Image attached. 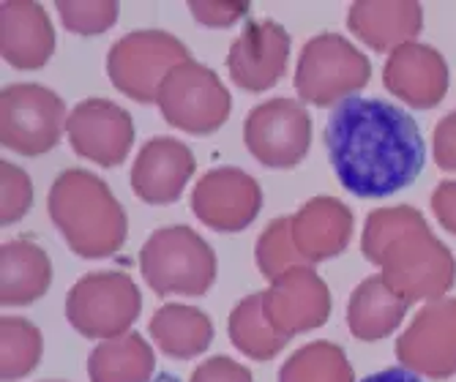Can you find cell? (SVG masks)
<instances>
[{"mask_svg": "<svg viewBox=\"0 0 456 382\" xmlns=\"http://www.w3.org/2000/svg\"><path fill=\"white\" fill-rule=\"evenodd\" d=\"M0 53L22 71L45 66L55 53L50 14L33 0H9L0 6Z\"/></svg>", "mask_w": 456, "mask_h": 382, "instance_id": "cell-19", "label": "cell"}, {"mask_svg": "<svg viewBox=\"0 0 456 382\" xmlns=\"http://www.w3.org/2000/svg\"><path fill=\"white\" fill-rule=\"evenodd\" d=\"M156 104L170 126L197 137L214 134L230 118L232 99L224 82L202 63L186 61L161 82Z\"/></svg>", "mask_w": 456, "mask_h": 382, "instance_id": "cell-8", "label": "cell"}, {"mask_svg": "<svg viewBox=\"0 0 456 382\" xmlns=\"http://www.w3.org/2000/svg\"><path fill=\"white\" fill-rule=\"evenodd\" d=\"M386 88L416 110H432L448 93V63L445 58L427 45H410L391 53L383 69Z\"/></svg>", "mask_w": 456, "mask_h": 382, "instance_id": "cell-16", "label": "cell"}, {"mask_svg": "<svg viewBox=\"0 0 456 382\" xmlns=\"http://www.w3.org/2000/svg\"><path fill=\"white\" fill-rule=\"evenodd\" d=\"M279 382H355L345 350L334 342H312L289 355Z\"/></svg>", "mask_w": 456, "mask_h": 382, "instance_id": "cell-26", "label": "cell"}, {"mask_svg": "<svg viewBox=\"0 0 456 382\" xmlns=\"http://www.w3.org/2000/svg\"><path fill=\"white\" fill-rule=\"evenodd\" d=\"M230 342L235 345V350H240L246 358L252 361H271L276 358L289 338L281 336L271 320L265 317V309H263V292H255L243 298L232 314H230Z\"/></svg>", "mask_w": 456, "mask_h": 382, "instance_id": "cell-25", "label": "cell"}, {"mask_svg": "<svg viewBox=\"0 0 456 382\" xmlns=\"http://www.w3.org/2000/svg\"><path fill=\"white\" fill-rule=\"evenodd\" d=\"M194 175L191 150L173 137H153L137 153L132 167V189L148 205H170L181 199Z\"/></svg>", "mask_w": 456, "mask_h": 382, "instance_id": "cell-17", "label": "cell"}, {"mask_svg": "<svg viewBox=\"0 0 456 382\" xmlns=\"http://www.w3.org/2000/svg\"><path fill=\"white\" fill-rule=\"evenodd\" d=\"M432 210L437 222L456 235V181L440 183L432 194Z\"/></svg>", "mask_w": 456, "mask_h": 382, "instance_id": "cell-34", "label": "cell"}, {"mask_svg": "<svg viewBox=\"0 0 456 382\" xmlns=\"http://www.w3.org/2000/svg\"><path fill=\"white\" fill-rule=\"evenodd\" d=\"M363 257L410 304L440 301L456 281L453 254L437 240L421 210L399 205L371 210L361 238Z\"/></svg>", "mask_w": 456, "mask_h": 382, "instance_id": "cell-2", "label": "cell"}, {"mask_svg": "<svg viewBox=\"0 0 456 382\" xmlns=\"http://www.w3.org/2000/svg\"><path fill=\"white\" fill-rule=\"evenodd\" d=\"M361 382H421V377L416 371L404 369V366H391V369H383L378 374L363 377Z\"/></svg>", "mask_w": 456, "mask_h": 382, "instance_id": "cell-35", "label": "cell"}, {"mask_svg": "<svg viewBox=\"0 0 456 382\" xmlns=\"http://www.w3.org/2000/svg\"><path fill=\"white\" fill-rule=\"evenodd\" d=\"M61 20L71 33L96 36L110 30L118 22L120 6L115 0H61L58 4Z\"/></svg>", "mask_w": 456, "mask_h": 382, "instance_id": "cell-29", "label": "cell"}, {"mask_svg": "<svg viewBox=\"0 0 456 382\" xmlns=\"http://www.w3.org/2000/svg\"><path fill=\"white\" fill-rule=\"evenodd\" d=\"M156 371L153 347L140 333L107 338L88 355L91 382H151Z\"/></svg>", "mask_w": 456, "mask_h": 382, "instance_id": "cell-24", "label": "cell"}, {"mask_svg": "<svg viewBox=\"0 0 456 382\" xmlns=\"http://www.w3.org/2000/svg\"><path fill=\"white\" fill-rule=\"evenodd\" d=\"M325 150L339 183L363 199L407 189L424 173L419 123L380 99H345L325 123Z\"/></svg>", "mask_w": 456, "mask_h": 382, "instance_id": "cell-1", "label": "cell"}, {"mask_svg": "<svg viewBox=\"0 0 456 382\" xmlns=\"http://www.w3.org/2000/svg\"><path fill=\"white\" fill-rule=\"evenodd\" d=\"M371 77L369 58L345 36L320 33L306 41L296 66V91L314 107H337L366 88Z\"/></svg>", "mask_w": 456, "mask_h": 382, "instance_id": "cell-5", "label": "cell"}, {"mask_svg": "<svg viewBox=\"0 0 456 382\" xmlns=\"http://www.w3.org/2000/svg\"><path fill=\"white\" fill-rule=\"evenodd\" d=\"M191 61L189 50L167 30H134L110 47L107 74L115 88L140 104H151L159 96L167 74Z\"/></svg>", "mask_w": 456, "mask_h": 382, "instance_id": "cell-7", "label": "cell"}, {"mask_svg": "<svg viewBox=\"0 0 456 382\" xmlns=\"http://www.w3.org/2000/svg\"><path fill=\"white\" fill-rule=\"evenodd\" d=\"M66 134L82 158L99 167H118L126 161L134 145V123L132 115L107 99L79 102L66 123Z\"/></svg>", "mask_w": 456, "mask_h": 382, "instance_id": "cell-13", "label": "cell"}, {"mask_svg": "<svg viewBox=\"0 0 456 382\" xmlns=\"http://www.w3.org/2000/svg\"><path fill=\"white\" fill-rule=\"evenodd\" d=\"M189 382H255L252 371L243 363H235L232 358L216 355L194 369Z\"/></svg>", "mask_w": 456, "mask_h": 382, "instance_id": "cell-31", "label": "cell"}, {"mask_svg": "<svg viewBox=\"0 0 456 382\" xmlns=\"http://www.w3.org/2000/svg\"><path fill=\"white\" fill-rule=\"evenodd\" d=\"M69 123L63 99L45 85H9L0 93V142L20 156L53 150Z\"/></svg>", "mask_w": 456, "mask_h": 382, "instance_id": "cell-9", "label": "cell"}, {"mask_svg": "<svg viewBox=\"0 0 456 382\" xmlns=\"http://www.w3.org/2000/svg\"><path fill=\"white\" fill-rule=\"evenodd\" d=\"M432 148H435L437 167L448 169V173H456V110L437 123Z\"/></svg>", "mask_w": 456, "mask_h": 382, "instance_id": "cell-33", "label": "cell"}, {"mask_svg": "<svg viewBox=\"0 0 456 382\" xmlns=\"http://www.w3.org/2000/svg\"><path fill=\"white\" fill-rule=\"evenodd\" d=\"M293 224V240L296 248L304 254L309 265L339 257V254L350 246L353 238V210L337 199V197H312L304 202L296 216H289Z\"/></svg>", "mask_w": 456, "mask_h": 382, "instance_id": "cell-18", "label": "cell"}, {"mask_svg": "<svg viewBox=\"0 0 456 382\" xmlns=\"http://www.w3.org/2000/svg\"><path fill=\"white\" fill-rule=\"evenodd\" d=\"M289 58V33L273 20L246 22L243 33L232 41L227 69L238 88L263 93L284 77Z\"/></svg>", "mask_w": 456, "mask_h": 382, "instance_id": "cell-15", "label": "cell"}, {"mask_svg": "<svg viewBox=\"0 0 456 382\" xmlns=\"http://www.w3.org/2000/svg\"><path fill=\"white\" fill-rule=\"evenodd\" d=\"M41 333L33 322L22 317L0 320V379L17 382L28 377L41 361Z\"/></svg>", "mask_w": 456, "mask_h": 382, "instance_id": "cell-27", "label": "cell"}, {"mask_svg": "<svg viewBox=\"0 0 456 382\" xmlns=\"http://www.w3.org/2000/svg\"><path fill=\"white\" fill-rule=\"evenodd\" d=\"M255 257H257V268L265 279H276L289 268H301L309 265L304 260V254L296 248L293 240V224H289V216L276 219L265 227V232L257 238L255 246Z\"/></svg>", "mask_w": 456, "mask_h": 382, "instance_id": "cell-28", "label": "cell"}, {"mask_svg": "<svg viewBox=\"0 0 456 382\" xmlns=\"http://www.w3.org/2000/svg\"><path fill=\"white\" fill-rule=\"evenodd\" d=\"M396 358L404 369L429 379L456 374V298L429 301L399 336Z\"/></svg>", "mask_w": 456, "mask_h": 382, "instance_id": "cell-11", "label": "cell"}, {"mask_svg": "<svg viewBox=\"0 0 456 382\" xmlns=\"http://www.w3.org/2000/svg\"><path fill=\"white\" fill-rule=\"evenodd\" d=\"M263 207L260 183L238 167H216L205 173L191 194L194 216L216 232H240Z\"/></svg>", "mask_w": 456, "mask_h": 382, "instance_id": "cell-12", "label": "cell"}, {"mask_svg": "<svg viewBox=\"0 0 456 382\" xmlns=\"http://www.w3.org/2000/svg\"><path fill=\"white\" fill-rule=\"evenodd\" d=\"M53 284V263L33 240H9L0 248V304L28 306Z\"/></svg>", "mask_w": 456, "mask_h": 382, "instance_id": "cell-21", "label": "cell"}, {"mask_svg": "<svg viewBox=\"0 0 456 382\" xmlns=\"http://www.w3.org/2000/svg\"><path fill=\"white\" fill-rule=\"evenodd\" d=\"M148 330L153 336V342L159 345V350L170 358H178V361L202 355L214 342L211 317L194 306H183V304L161 306L153 314Z\"/></svg>", "mask_w": 456, "mask_h": 382, "instance_id": "cell-23", "label": "cell"}, {"mask_svg": "<svg viewBox=\"0 0 456 382\" xmlns=\"http://www.w3.org/2000/svg\"><path fill=\"white\" fill-rule=\"evenodd\" d=\"M151 382H181L178 377H173V374H159V377H153Z\"/></svg>", "mask_w": 456, "mask_h": 382, "instance_id": "cell-36", "label": "cell"}, {"mask_svg": "<svg viewBox=\"0 0 456 382\" xmlns=\"http://www.w3.org/2000/svg\"><path fill=\"white\" fill-rule=\"evenodd\" d=\"M0 186H4V205H0V224H17L33 205V183L25 169L17 164H0Z\"/></svg>", "mask_w": 456, "mask_h": 382, "instance_id": "cell-30", "label": "cell"}, {"mask_svg": "<svg viewBox=\"0 0 456 382\" xmlns=\"http://www.w3.org/2000/svg\"><path fill=\"white\" fill-rule=\"evenodd\" d=\"M347 28L378 53L410 45L424 28V9L416 0H358L350 6Z\"/></svg>", "mask_w": 456, "mask_h": 382, "instance_id": "cell-20", "label": "cell"}, {"mask_svg": "<svg viewBox=\"0 0 456 382\" xmlns=\"http://www.w3.org/2000/svg\"><path fill=\"white\" fill-rule=\"evenodd\" d=\"M189 9L194 12L197 22L202 25H211V28H227L232 22H238L246 12H248V4H211V0H191Z\"/></svg>", "mask_w": 456, "mask_h": 382, "instance_id": "cell-32", "label": "cell"}, {"mask_svg": "<svg viewBox=\"0 0 456 382\" xmlns=\"http://www.w3.org/2000/svg\"><path fill=\"white\" fill-rule=\"evenodd\" d=\"M50 219L82 260H102L126 243L129 222L110 186L88 169H66L50 189Z\"/></svg>", "mask_w": 456, "mask_h": 382, "instance_id": "cell-3", "label": "cell"}, {"mask_svg": "<svg viewBox=\"0 0 456 382\" xmlns=\"http://www.w3.org/2000/svg\"><path fill=\"white\" fill-rule=\"evenodd\" d=\"M140 271L159 298H197L208 292L216 279V254L191 227H164L145 240Z\"/></svg>", "mask_w": 456, "mask_h": 382, "instance_id": "cell-4", "label": "cell"}, {"mask_svg": "<svg viewBox=\"0 0 456 382\" xmlns=\"http://www.w3.org/2000/svg\"><path fill=\"white\" fill-rule=\"evenodd\" d=\"M243 142L260 164L271 169H293L309 153L312 118L301 102H263L246 115Z\"/></svg>", "mask_w": 456, "mask_h": 382, "instance_id": "cell-10", "label": "cell"}, {"mask_svg": "<svg viewBox=\"0 0 456 382\" xmlns=\"http://www.w3.org/2000/svg\"><path fill=\"white\" fill-rule=\"evenodd\" d=\"M142 312V295L132 276L99 271L82 276L66 295V320L86 338H118L129 333Z\"/></svg>", "mask_w": 456, "mask_h": 382, "instance_id": "cell-6", "label": "cell"}, {"mask_svg": "<svg viewBox=\"0 0 456 382\" xmlns=\"http://www.w3.org/2000/svg\"><path fill=\"white\" fill-rule=\"evenodd\" d=\"M263 309L281 336L293 338L328 322L330 292L325 281L314 273V268H289L281 276H276L271 287L263 292Z\"/></svg>", "mask_w": 456, "mask_h": 382, "instance_id": "cell-14", "label": "cell"}, {"mask_svg": "<svg viewBox=\"0 0 456 382\" xmlns=\"http://www.w3.org/2000/svg\"><path fill=\"white\" fill-rule=\"evenodd\" d=\"M407 309L410 301L394 292L383 276H369L350 295L347 328L358 342H380L402 325Z\"/></svg>", "mask_w": 456, "mask_h": 382, "instance_id": "cell-22", "label": "cell"}]
</instances>
